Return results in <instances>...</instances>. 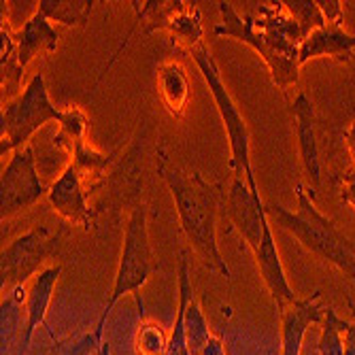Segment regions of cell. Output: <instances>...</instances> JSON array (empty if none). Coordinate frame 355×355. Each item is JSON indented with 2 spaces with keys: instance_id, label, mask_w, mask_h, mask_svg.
Returning <instances> with one entry per match:
<instances>
[{
  "instance_id": "obj_24",
  "label": "cell",
  "mask_w": 355,
  "mask_h": 355,
  "mask_svg": "<svg viewBox=\"0 0 355 355\" xmlns=\"http://www.w3.org/2000/svg\"><path fill=\"white\" fill-rule=\"evenodd\" d=\"M351 321H345L336 315L334 309H328V315L321 324V334L317 343L319 355H345V332Z\"/></svg>"
},
{
  "instance_id": "obj_27",
  "label": "cell",
  "mask_w": 355,
  "mask_h": 355,
  "mask_svg": "<svg viewBox=\"0 0 355 355\" xmlns=\"http://www.w3.org/2000/svg\"><path fill=\"white\" fill-rule=\"evenodd\" d=\"M105 340H98L92 332L81 334V336H71V338H53L51 353L49 355H98L101 347Z\"/></svg>"
},
{
  "instance_id": "obj_32",
  "label": "cell",
  "mask_w": 355,
  "mask_h": 355,
  "mask_svg": "<svg viewBox=\"0 0 355 355\" xmlns=\"http://www.w3.org/2000/svg\"><path fill=\"white\" fill-rule=\"evenodd\" d=\"M345 355H355V321H351L345 332Z\"/></svg>"
},
{
  "instance_id": "obj_12",
  "label": "cell",
  "mask_w": 355,
  "mask_h": 355,
  "mask_svg": "<svg viewBox=\"0 0 355 355\" xmlns=\"http://www.w3.org/2000/svg\"><path fill=\"white\" fill-rule=\"evenodd\" d=\"M47 200L69 225H81L83 230H94L98 213L87 205V189L73 164L64 168L62 175L51 183Z\"/></svg>"
},
{
  "instance_id": "obj_11",
  "label": "cell",
  "mask_w": 355,
  "mask_h": 355,
  "mask_svg": "<svg viewBox=\"0 0 355 355\" xmlns=\"http://www.w3.org/2000/svg\"><path fill=\"white\" fill-rule=\"evenodd\" d=\"M221 211L230 223V230H236L251 251L260 247L264 236V225L268 221L266 202L260 198V191H253L249 187L247 179L232 177Z\"/></svg>"
},
{
  "instance_id": "obj_29",
  "label": "cell",
  "mask_w": 355,
  "mask_h": 355,
  "mask_svg": "<svg viewBox=\"0 0 355 355\" xmlns=\"http://www.w3.org/2000/svg\"><path fill=\"white\" fill-rule=\"evenodd\" d=\"M317 5H319L321 13H324L328 26H338V28H343V21H345L343 3H338V0H317Z\"/></svg>"
},
{
  "instance_id": "obj_9",
  "label": "cell",
  "mask_w": 355,
  "mask_h": 355,
  "mask_svg": "<svg viewBox=\"0 0 355 355\" xmlns=\"http://www.w3.org/2000/svg\"><path fill=\"white\" fill-rule=\"evenodd\" d=\"M139 24H145V35L155 30H166L175 51L187 53L196 49L205 41L202 15L196 3L183 0H147V3H132Z\"/></svg>"
},
{
  "instance_id": "obj_22",
  "label": "cell",
  "mask_w": 355,
  "mask_h": 355,
  "mask_svg": "<svg viewBox=\"0 0 355 355\" xmlns=\"http://www.w3.org/2000/svg\"><path fill=\"white\" fill-rule=\"evenodd\" d=\"M0 35H3V55H0V81H3V89L9 96H13V94H17L19 85H21V77H24V71L17 67L15 32L9 28L7 21H3Z\"/></svg>"
},
{
  "instance_id": "obj_3",
  "label": "cell",
  "mask_w": 355,
  "mask_h": 355,
  "mask_svg": "<svg viewBox=\"0 0 355 355\" xmlns=\"http://www.w3.org/2000/svg\"><path fill=\"white\" fill-rule=\"evenodd\" d=\"M298 209L289 211L281 202H266V215L270 223L292 234L317 260L338 268L343 275L355 281V245L338 225L319 213L315 207V189L298 183L296 185Z\"/></svg>"
},
{
  "instance_id": "obj_31",
  "label": "cell",
  "mask_w": 355,
  "mask_h": 355,
  "mask_svg": "<svg viewBox=\"0 0 355 355\" xmlns=\"http://www.w3.org/2000/svg\"><path fill=\"white\" fill-rule=\"evenodd\" d=\"M345 145H347V151H349V157H351V166H355V121L347 125L345 130Z\"/></svg>"
},
{
  "instance_id": "obj_23",
  "label": "cell",
  "mask_w": 355,
  "mask_h": 355,
  "mask_svg": "<svg viewBox=\"0 0 355 355\" xmlns=\"http://www.w3.org/2000/svg\"><path fill=\"white\" fill-rule=\"evenodd\" d=\"M87 128H89V117L85 111L77 105L64 109V119L60 121V130L53 139V145L62 151H67L77 143L87 139Z\"/></svg>"
},
{
  "instance_id": "obj_33",
  "label": "cell",
  "mask_w": 355,
  "mask_h": 355,
  "mask_svg": "<svg viewBox=\"0 0 355 355\" xmlns=\"http://www.w3.org/2000/svg\"><path fill=\"white\" fill-rule=\"evenodd\" d=\"M98 355H111V343H109V340H105V343H103V347H101Z\"/></svg>"
},
{
  "instance_id": "obj_4",
  "label": "cell",
  "mask_w": 355,
  "mask_h": 355,
  "mask_svg": "<svg viewBox=\"0 0 355 355\" xmlns=\"http://www.w3.org/2000/svg\"><path fill=\"white\" fill-rule=\"evenodd\" d=\"M157 268L159 266L153 257V249H151V241H149V211H147V205H139L137 209L128 213L119 266L115 272L109 302L105 304L98 324L94 328L96 338L105 340V324H107L109 315L113 313L115 304L123 296H132L137 300L141 319H145V302L141 296V289L147 285L149 277L153 272H157Z\"/></svg>"
},
{
  "instance_id": "obj_8",
  "label": "cell",
  "mask_w": 355,
  "mask_h": 355,
  "mask_svg": "<svg viewBox=\"0 0 355 355\" xmlns=\"http://www.w3.org/2000/svg\"><path fill=\"white\" fill-rule=\"evenodd\" d=\"M64 111L55 109L49 101L45 75L37 73L15 101L0 111V153H15L30 145V139L39 128L49 121H62Z\"/></svg>"
},
{
  "instance_id": "obj_7",
  "label": "cell",
  "mask_w": 355,
  "mask_h": 355,
  "mask_svg": "<svg viewBox=\"0 0 355 355\" xmlns=\"http://www.w3.org/2000/svg\"><path fill=\"white\" fill-rule=\"evenodd\" d=\"M149 137V121L145 115L139 117L137 132L121 155H117L115 164L111 166L101 191V200L94 205L96 213H121L145 205V151Z\"/></svg>"
},
{
  "instance_id": "obj_6",
  "label": "cell",
  "mask_w": 355,
  "mask_h": 355,
  "mask_svg": "<svg viewBox=\"0 0 355 355\" xmlns=\"http://www.w3.org/2000/svg\"><path fill=\"white\" fill-rule=\"evenodd\" d=\"M69 234V225L49 228L45 223L32 225L28 232L13 239L0 253V292L3 296L24 289V285L43 272V264L53 257L64 236Z\"/></svg>"
},
{
  "instance_id": "obj_20",
  "label": "cell",
  "mask_w": 355,
  "mask_h": 355,
  "mask_svg": "<svg viewBox=\"0 0 355 355\" xmlns=\"http://www.w3.org/2000/svg\"><path fill=\"white\" fill-rule=\"evenodd\" d=\"M21 302H24V289L3 296L0 304V355H17L24 326H21Z\"/></svg>"
},
{
  "instance_id": "obj_2",
  "label": "cell",
  "mask_w": 355,
  "mask_h": 355,
  "mask_svg": "<svg viewBox=\"0 0 355 355\" xmlns=\"http://www.w3.org/2000/svg\"><path fill=\"white\" fill-rule=\"evenodd\" d=\"M221 21L213 28L217 37L236 39L255 49L266 62L275 85L283 96L300 81V47L306 41L302 28L283 3H262L257 13L239 15L230 3H217Z\"/></svg>"
},
{
  "instance_id": "obj_17",
  "label": "cell",
  "mask_w": 355,
  "mask_h": 355,
  "mask_svg": "<svg viewBox=\"0 0 355 355\" xmlns=\"http://www.w3.org/2000/svg\"><path fill=\"white\" fill-rule=\"evenodd\" d=\"M60 32L51 26V21L37 9L21 28L15 32L17 43V67L26 71L28 64L39 55H51L58 49Z\"/></svg>"
},
{
  "instance_id": "obj_34",
  "label": "cell",
  "mask_w": 355,
  "mask_h": 355,
  "mask_svg": "<svg viewBox=\"0 0 355 355\" xmlns=\"http://www.w3.org/2000/svg\"><path fill=\"white\" fill-rule=\"evenodd\" d=\"M347 302H349V309H351L353 315H355V298H353V296H347Z\"/></svg>"
},
{
  "instance_id": "obj_13",
  "label": "cell",
  "mask_w": 355,
  "mask_h": 355,
  "mask_svg": "<svg viewBox=\"0 0 355 355\" xmlns=\"http://www.w3.org/2000/svg\"><path fill=\"white\" fill-rule=\"evenodd\" d=\"M328 309L324 304V296L319 289L304 298L296 300L279 313L281 317V355H300L302 345L306 338V332L311 326H321L328 315Z\"/></svg>"
},
{
  "instance_id": "obj_10",
  "label": "cell",
  "mask_w": 355,
  "mask_h": 355,
  "mask_svg": "<svg viewBox=\"0 0 355 355\" xmlns=\"http://www.w3.org/2000/svg\"><path fill=\"white\" fill-rule=\"evenodd\" d=\"M47 191L49 189H45V183L37 171L35 147L26 145L17 149L3 171V181H0V219L7 221L32 209L43 200Z\"/></svg>"
},
{
  "instance_id": "obj_25",
  "label": "cell",
  "mask_w": 355,
  "mask_h": 355,
  "mask_svg": "<svg viewBox=\"0 0 355 355\" xmlns=\"http://www.w3.org/2000/svg\"><path fill=\"white\" fill-rule=\"evenodd\" d=\"M285 11L292 15V19L302 28V32L306 35V39L313 35L315 30L326 26V17L321 13L319 5L313 3V0H285L283 3Z\"/></svg>"
},
{
  "instance_id": "obj_5",
  "label": "cell",
  "mask_w": 355,
  "mask_h": 355,
  "mask_svg": "<svg viewBox=\"0 0 355 355\" xmlns=\"http://www.w3.org/2000/svg\"><path fill=\"white\" fill-rule=\"evenodd\" d=\"M189 58L196 62V67L200 69V73H202V77H205L211 94H213V101H215V107H217L219 117L223 121L225 135H228V143H230L228 166L232 171V177L247 179V183L253 191H260L257 181H255V175H253V166H251V135H249L247 121H245L239 105L234 103L232 94L228 92V87H225V83H223L213 53L202 43L196 49L189 51Z\"/></svg>"
},
{
  "instance_id": "obj_1",
  "label": "cell",
  "mask_w": 355,
  "mask_h": 355,
  "mask_svg": "<svg viewBox=\"0 0 355 355\" xmlns=\"http://www.w3.org/2000/svg\"><path fill=\"white\" fill-rule=\"evenodd\" d=\"M155 173L171 191L177 207L179 225L189 241L193 253L209 272H217L232 279V270L225 264L217 245V217L223 209L225 191L223 183H209L200 173H185L173 157L166 145L159 143L155 149Z\"/></svg>"
},
{
  "instance_id": "obj_14",
  "label": "cell",
  "mask_w": 355,
  "mask_h": 355,
  "mask_svg": "<svg viewBox=\"0 0 355 355\" xmlns=\"http://www.w3.org/2000/svg\"><path fill=\"white\" fill-rule=\"evenodd\" d=\"M289 113L294 119V130L298 139V151L302 171L313 183V189L321 185V159H319V147H317V113L309 96L298 89V94L289 101Z\"/></svg>"
},
{
  "instance_id": "obj_26",
  "label": "cell",
  "mask_w": 355,
  "mask_h": 355,
  "mask_svg": "<svg viewBox=\"0 0 355 355\" xmlns=\"http://www.w3.org/2000/svg\"><path fill=\"white\" fill-rule=\"evenodd\" d=\"M168 338L171 334H166L162 326L143 319V324L139 326V332L135 338L137 353L139 355H164L168 347Z\"/></svg>"
},
{
  "instance_id": "obj_16",
  "label": "cell",
  "mask_w": 355,
  "mask_h": 355,
  "mask_svg": "<svg viewBox=\"0 0 355 355\" xmlns=\"http://www.w3.org/2000/svg\"><path fill=\"white\" fill-rule=\"evenodd\" d=\"M60 275H62V266L55 264V266L43 268V272H39L32 279L30 289L26 294V321H24V334H21L17 355L28 353V347L32 343V336H35L37 328L45 324Z\"/></svg>"
},
{
  "instance_id": "obj_21",
  "label": "cell",
  "mask_w": 355,
  "mask_h": 355,
  "mask_svg": "<svg viewBox=\"0 0 355 355\" xmlns=\"http://www.w3.org/2000/svg\"><path fill=\"white\" fill-rule=\"evenodd\" d=\"M94 0H41L39 11L64 26H85L94 11Z\"/></svg>"
},
{
  "instance_id": "obj_30",
  "label": "cell",
  "mask_w": 355,
  "mask_h": 355,
  "mask_svg": "<svg viewBox=\"0 0 355 355\" xmlns=\"http://www.w3.org/2000/svg\"><path fill=\"white\" fill-rule=\"evenodd\" d=\"M200 355H228L225 353V345H223V338L213 334V338L205 345V349L200 351Z\"/></svg>"
},
{
  "instance_id": "obj_19",
  "label": "cell",
  "mask_w": 355,
  "mask_h": 355,
  "mask_svg": "<svg viewBox=\"0 0 355 355\" xmlns=\"http://www.w3.org/2000/svg\"><path fill=\"white\" fill-rule=\"evenodd\" d=\"M155 87L166 111L173 117L181 119L189 103V79H187L185 69L179 62H164L162 67L157 69Z\"/></svg>"
},
{
  "instance_id": "obj_28",
  "label": "cell",
  "mask_w": 355,
  "mask_h": 355,
  "mask_svg": "<svg viewBox=\"0 0 355 355\" xmlns=\"http://www.w3.org/2000/svg\"><path fill=\"white\" fill-rule=\"evenodd\" d=\"M338 183V191H340V200L351 207L355 211V166L347 168L343 175H338L334 179Z\"/></svg>"
},
{
  "instance_id": "obj_15",
  "label": "cell",
  "mask_w": 355,
  "mask_h": 355,
  "mask_svg": "<svg viewBox=\"0 0 355 355\" xmlns=\"http://www.w3.org/2000/svg\"><path fill=\"white\" fill-rule=\"evenodd\" d=\"M253 255H255L257 270H260V277H262L266 289L272 296V302H275L277 311L281 313L289 304H294L298 300V296H296V292L292 289V285H289V281H287V275H285V268H283V262H281V255H279V249H277V243H275V236H272L270 219L264 225L262 243H260V247L253 251Z\"/></svg>"
},
{
  "instance_id": "obj_18",
  "label": "cell",
  "mask_w": 355,
  "mask_h": 355,
  "mask_svg": "<svg viewBox=\"0 0 355 355\" xmlns=\"http://www.w3.org/2000/svg\"><path fill=\"white\" fill-rule=\"evenodd\" d=\"M355 55V35H349L338 26H324L315 30L300 47V64L315 58H328L334 62H351Z\"/></svg>"
}]
</instances>
